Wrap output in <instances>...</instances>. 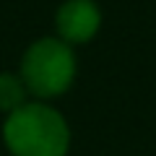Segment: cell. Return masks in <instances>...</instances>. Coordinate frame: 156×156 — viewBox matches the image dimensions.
<instances>
[{
    "label": "cell",
    "mask_w": 156,
    "mask_h": 156,
    "mask_svg": "<svg viewBox=\"0 0 156 156\" xmlns=\"http://www.w3.org/2000/svg\"><path fill=\"white\" fill-rule=\"evenodd\" d=\"M3 138L13 156H65L70 130L57 109L42 101H26L8 115Z\"/></svg>",
    "instance_id": "cell-1"
},
{
    "label": "cell",
    "mask_w": 156,
    "mask_h": 156,
    "mask_svg": "<svg viewBox=\"0 0 156 156\" xmlns=\"http://www.w3.org/2000/svg\"><path fill=\"white\" fill-rule=\"evenodd\" d=\"M76 78V55L62 39H37L21 60V81L29 94L52 99L70 89Z\"/></svg>",
    "instance_id": "cell-2"
},
{
    "label": "cell",
    "mask_w": 156,
    "mask_h": 156,
    "mask_svg": "<svg viewBox=\"0 0 156 156\" xmlns=\"http://www.w3.org/2000/svg\"><path fill=\"white\" fill-rule=\"evenodd\" d=\"M55 23L65 44H83L99 31L101 13L94 0H68L60 5Z\"/></svg>",
    "instance_id": "cell-3"
},
{
    "label": "cell",
    "mask_w": 156,
    "mask_h": 156,
    "mask_svg": "<svg viewBox=\"0 0 156 156\" xmlns=\"http://www.w3.org/2000/svg\"><path fill=\"white\" fill-rule=\"evenodd\" d=\"M23 104H26V86H23L21 76L0 73V109L11 115Z\"/></svg>",
    "instance_id": "cell-4"
}]
</instances>
